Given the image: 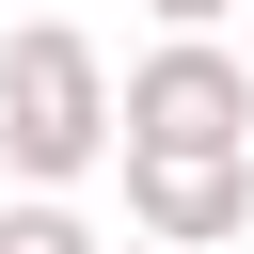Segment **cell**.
I'll use <instances>...</instances> for the list:
<instances>
[{"instance_id":"obj_1","label":"cell","mask_w":254,"mask_h":254,"mask_svg":"<svg viewBox=\"0 0 254 254\" xmlns=\"http://www.w3.org/2000/svg\"><path fill=\"white\" fill-rule=\"evenodd\" d=\"M111 143H127V79L95 64V32L79 16L0 32V159H16V190H79Z\"/></svg>"},{"instance_id":"obj_2","label":"cell","mask_w":254,"mask_h":254,"mask_svg":"<svg viewBox=\"0 0 254 254\" xmlns=\"http://www.w3.org/2000/svg\"><path fill=\"white\" fill-rule=\"evenodd\" d=\"M127 143H254V64L222 32H159L127 64Z\"/></svg>"},{"instance_id":"obj_3","label":"cell","mask_w":254,"mask_h":254,"mask_svg":"<svg viewBox=\"0 0 254 254\" xmlns=\"http://www.w3.org/2000/svg\"><path fill=\"white\" fill-rule=\"evenodd\" d=\"M127 222L175 254L254 238V143H127Z\"/></svg>"},{"instance_id":"obj_4","label":"cell","mask_w":254,"mask_h":254,"mask_svg":"<svg viewBox=\"0 0 254 254\" xmlns=\"http://www.w3.org/2000/svg\"><path fill=\"white\" fill-rule=\"evenodd\" d=\"M0 254H95L79 190H16V206H0Z\"/></svg>"},{"instance_id":"obj_5","label":"cell","mask_w":254,"mask_h":254,"mask_svg":"<svg viewBox=\"0 0 254 254\" xmlns=\"http://www.w3.org/2000/svg\"><path fill=\"white\" fill-rule=\"evenodd\" d=\"M143 16H159V32H222L238 0H143Z\"/></svg>"},{"instance_id":"obj_6","label":"cell","mask_w":254,"mask_h":254,"mask_svg":"<svg viewBox=\"0 0 254 254\" xmlns=\"http://www.w3.org/2000/svg\"><path fill=\"white\" fill-rule=\"evenodd\" d=\"M95 254H175V238H143V222H127V238H95Z\"/></svg>"}]
</instances>
